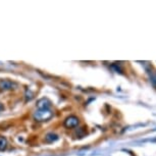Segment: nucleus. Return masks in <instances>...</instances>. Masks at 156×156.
<instances>
[{
  "label": "nucleus",
  "instance_id": "1",
  "mask_svg": "<svg viewBox=\"0 0 156 156\" xmlns=\"http://www.w3.org/2000/svg\"><path fill=\"white\" fill-rule=\"evenodd\" d=\"M53 115L50 109H39L34 113V119L36 122H46Z\"/></svg>",
  "mask_w": 156,
  "mask_h": 156
},
{
  "label": "nucleus",
  "instance_id": "2",
  "mask_svg": "<svg viewBox=\"0 0 156 156\" xmlns=\"http://www.w3.org/2000/svg\"><path fill=\"white\" fill-rule=\"evenodd\" d=\"M79 122H80L79 117H76L75 115H69V117H66V119L63 125L67 129H73V128H76V126H78Z\"/></svg>",
  "mask_w": 156,
  "mask_h": 156
},
{
  "label": "nucleus",
  "instance_id": "3",
  "mask_svg": "<svg viewBox=\"0 0 156 156\" xmlns=\"http://www.w3.org/2000/svg\"><path fill=\"white\" fill-rule=\"evenodd\" d=\"M17 87V84L10 80H0V90L1 91H8L16 89Z\"/></svg>",
  "mask_w": 156,
  "mask_h": 156
},
{
  "label": "nucleus",
  "instance_id": "4",
  "mask_svg": "<svg viewBox=\"0 0 156 156\" xmlns=\"http://www.w3.org/2000/svg\"><path fill=\"white\" fill-rule=\"evenodd\" d=\"M37 107L39 109H49L51 107V101L48 98H42L37 102Z\"/></svg>",
  "mask_w": 156,
  "mask_h": 156
},
{
  "label": "nucleus",
  "instance_id": "5",
  "mask_svg": "<svg viewBox=\"0 0 156 156\" xmlns=\"http://www.w3.org/2000/svg\"><path fill=\"white\" fill-rule=\"evenodd\" d=\"M58 140V136L54 133H48L45 136V141L47 143H53Z\"/></svg>",
  "mask_w": 156,
  "mask_h": 156
},
{
  "label": "nucleus",
  "instance_id": "6",
  "mask_svg": "<svg viewBox=\"0 0 156 156\" xmlns=\"http://www.w3.org/2000/svg\"><path fill=\"white\" fill-rule=\"evenodd\" d=\"M7 148V140L4 137H0V151H4Z\"/></svg>",
  "mask_w": 156,
  "mask_h": 156
},
{
  "label": "nucleus",
  "instance_id": "7",
  "mask_svg": "<svg viewBox=\"0 0 156 156\" xmlns=\"http://www.w3.org/2000/svg\"><path fill=\"white\" fill-rule=\"evenodd\" d=\"M25 97H26V101H31L32 99L34 98V94L31 92L30 90H27L26 91V94H25Z\"/></svg>",
  "mask_w": 156,
  "mask_h": 156
},
{
  "label": "nucleus",
  "instance_id": "8",
  "mask_svg": "<svg viewBox=\"0 0 156 156\" xmlns=\"http://www.w3.org/2000/svg\"><path fill=\"white\" fill-rule=\"evenodd\" d=\"M85 135H86V131H85V128H80L76 132V136H79V138H83Z\"/></svg>",
  "mask_w": 156,
  "mask_h": 156
},
{
  "label": "nucleus",
  "instance_id": "9",
  "mask_svg": "<svg viewBox=\"0 0 156 156\" xmlns=\"http://www.w3.org/2000/svg\"><path fill=\"white\" fill-rule=\"evenodd\" d=\"M3 108H4V107H3V105H2L1 103H0V110H2Z\"/></svg>",
  "mask_w": 156,
  "mask_h": 156
}]
</instances>
